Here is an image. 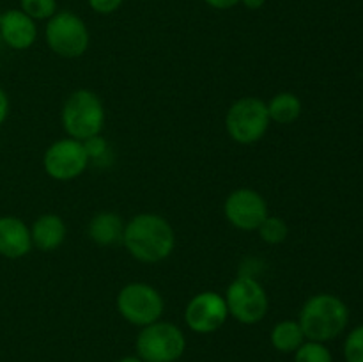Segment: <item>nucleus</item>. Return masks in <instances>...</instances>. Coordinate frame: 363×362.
I'll list each match as a JSON object with an SVG mask.
<instances>
[{"mask_svg": "<svg viewBox=\"0 0 363 362\" xmlns=\"http://www.w3.org/2000/svg\"><path fill=\"white\" fill-rule=\"evenodd\" d=\"M123 243L133 259L140 263H160L176 247V233L167 219L156 213H138L124 224Z\"/></svg>", "mask_w": 363, "mask_h": 362, "instance_id": "1", "label": "nucleus"}, {"mask_svg": "<svg viewBox=\"0 0 363 362\" xmlns=\"http://www.w3.org/2000/svg\"><path fill=\"white\" fill-rule=\"evenodd\" d=\"M350 322V309L339 297L319 293L308 298L300 311L301 330L307 341L328 343L344 332Z\"/></svg>", "mask_w": 363, "mask_h": 362, "instance_id": "2", "label": "nucleus"}, {"mask_svg": "<svg viewBox=\"0 0 363 362\" xmlns=\"http://www.w3.org/2000/svg\"><path fill=\"white\" fill-rule=\"evenodd\" d=\"M106 112L99 96L91 89L71 92L60 110V123L67 137L84 142L94 135H101Z\"/></svg>", "mask_w": 363, "mask_h": 362, "instance_id": "3", "label": "nucleus"}, {"mask_svg": "<svg viewBox=\"0 0 363 362\" xmlns=\"http://www.w3.org/2000/svg\"><path fill=\"white\" fill-rule=\"evenodd\" d=\"M135 350L142 362H177L186 350V337L176 323L158 319L142 327Z\"/></svg>", "mask_w": 363, "mask_h": 362, "instance_id": "4", "label": "nucleus"}, {"mask_svg": "<svg viewBox=\"0 0 363 362\" xmlns=\"http://www.w3.org/2000/svg\"><path fill=\"white\" fill-rule=\"evenodd\" d=\"M268 105L257 96H243L229 106L225 114V130L234 142L250 146L264 138L269 128Z\"/></svg>", "mask_w": 363, "mask_h": 362, "instance_id": "5", "label": "nucleus"}, {"mask_svg": "<svg viewBox=\"0 0 363 362\" xmlns=\"http://www.w3.org/2000/svg\"><path fill=\"white\" fill-rule=\"evenodd\" d=\"M48 48L62 59H78L91 45V34L85 21L73 11H57L45 28Z\"/></svg>", "mask_w": 363, "mask_h": 362, "instance_id": "6", "label": "nucleus"}, {"mask_svg": "<svg viewBox=\"0 0 363 362\" xmlns=\"http://www.w3.org/2000/svg\"><path fill=\"white\" fill-rule=\"evenodd\" d=\"M223 298L229 316L243 325H255L268 314L269 300L264 286L252 275H238L229 284Z\"/></svg>", "mask_w": 363, "mask_h": 362, "instance_id": "7", "label": "nucleus"}, {"mask_svg": "<svg viewBox=\"0 0 363 362\" xmlns=\"http://www.w3.org/2000/svg\"><path fill=\"white\" fill-rule=\"evenodd\" d=\"M116 305L119 314L135 327H147L162 319L165 300L151 284L130 283L117 293Z\"/></svg>", "mask_w": 363, "mask_h": 362, "instance_id": "8", "label": "nucleus"}, {"mask_svg": "<svg viewBox=\"0 0 363 362\" xmlns=\"http://www.w3.org/2000/svg\"><path fill=\"white\" fill-rule=\"evenodd\" d=\"M89 156L85 153L84 142L74 138H59L43 155L45 172L55 181H71L85 172L89 167Z\"/></svg>", "mask_w": 363, "mask_h": 362, "instance_id": "9", "label": "nucleus"}, {"mask_svg": "<svg viewBox=\"0 0 363 362\" xmlns=\"http://www.w3.org/2000/svg\"><path fill=\"white\" fill-rule=\"evenodd\" d=\"M229 318L225 298L218 291H201L184 309V323L195 334H213Z\"/></svg>", "mask_w": 363, "mask_h": 362, "instance_id": "10", "label": "nucleus"}, {"mask_svg": "<svg viewBox=\"0 0 363 362\" xmlns=\"http://www.w3.org/2000/svg\"><path fill=\"white\" fill-rule=\"evenodd\" d=\"M223 213L230 226L241 231H257L269 215L266 199L252 188H236L230 192L223 202Z\"/></svg>", "mask_w": 363, "mask_h": 362, "instance_id": "11", "label": "nucleus"}, {"mask_svg": "<svg viewBox=\"0 0 363 362\" xmlns=\"http://www.w3.org/2000/svg\"><path fill=\"white\" fill-rule=\"evenodd\" d=\"M0 35L13 50H27L38 39V25L21 9H9L2 13Z\"/></svg>", "mask_w": 363, "mask_h": 362, "instance_id": "12", "label": "nucleus"}, {"mask_svg": "<svg viewBox=\"0 0 363 362\" xmlns=\"http://www.w3.org/2000/svg\"><path fill=\"white\" fill-rule=\"evenodd\" d=\"M30 227L18 216H0V256L20 259L30 252Z\"/></svg>", "mask_w": 363, "mask_h": 362, "instance_id": "13", "label": "nucleus"}, {"mask_svg": "<svg viewBox=\"0 0 363 362\" xmlns=\"http://www.w3.org/2000/svg\"><path fill=\"white\" fill-rule=\"evenodd\" d=\"M32 245L41 252H53L64 243L67 236V226L62 216L55 213H45L34 220L30 227Z\"/></svg>", "mask_w": 363, "mask_h": 362, "instance_id": "14", "label": "nucleus"}, {"mask_svg": "<svg viewBox=\"0 0 363 362\" xmlns=\"http://www.w3.org/2000/svg\"><path fill=\"white\" fill-rule=\"evenodd\" d=\"M87 234L99 247H110L123 241L124 220L113 212H99L91 219Z\"/></svg>", "mask_w": 363, "mask_h": 362, "instance_id": "15", "label": "nucleus"}, {"mask_svg": "<svg viewBox=\"0 0 363 362\" xmlns=\"http://www.w3.org/2000/svg\"><path fill=\"white\" fill-rule=\"evenodd\" d=\"M269 341L280 353H294L307 339L298 319H282L272 329Z\"/></svg>", "mask_w": 363, "mask_h": 362, "instance_id": "16", "label": "nucleus"}, {"mask_svg": "<svg viewBox=\"0 0 363 362\" xmlns=\"http://www.w3.org/2000/svg\"><path fill=\"white\" fill-rule=\"evenodd\" d=\"M269 121L277 124H293L301 116V99L294 92H279L268 103Z\"/></svg>", "mask_w": 363, "mask_h": 362, "instance_id": "17", "label": "nucleus"}, {"mask_svg": "<svg viewBox=\"0 0 363 362\" xmlns=\"http://www.w3.org/2000/svg\"><path fill=\"white\" fill-rule=\"evenodd\" d=\"M259 236H261L262 241L269 245H280L287 240V234H289V227H287V222L280 216H266L264 222L259 226L257 229Z\"/></svg>", "mask_w": 363, "mask_h": 362, "instance_id": "18", "label": "nucleus"}, {"mask_svg": "<svg viewBox=\"0 0 363 362\" xmlns=\"http://www.w3.org/2000/svg\"><path fill=\"white\" fill-rule=\"evenodd\" d=\"M294 362H333V355L325 343L305 341L294 351Z\"/></svg>", "mask_w": 363, "mask_h": 362, "instance_id": "19", "label": "nucleus"}, {"mask_svg": "<svg viewBox=\"0 0 363 362\" xmlns=\"http://www.w3.org/2000/svg\"><path fill=\"white\" fill-rule=\"evenodd\" d=\"M20 9L34 21H48L57 13V0H20Z\"/></svg>", "mask_w": 363, "mask_h": 362, "instance_id": "20", "label": "nucleus"}, {"mask_svg": "<svg viewBox=\"0 0 363 362\" xmlns=\"http://www.w3.org/2000/svg\"><path fill=\"white\" fill-rule=\"evenodd\" d=\"M344 358L346 362H363V325L347 334L344 341Z\"/></svg>", "mask_w": 363, "mask_h": 362, "instance_id": "21", "label": "nucleus"}, {"mask_svg": "<svg viewBox=\"0 0 363 362\" xmlns=\"http://www.w3.org/2000/svg\"><path fill=\"white\" fill-rule=\"evenodd\" d=\"M84 148L89 160H99L108 153V142H106L101 135H94V137L91 138H85Z\"/></svg>", "mask_w": 363, "mask_h": 362, "instance_id": "22", "label": "nucleus"}, {"mask_svg": "<svg viewBox=\"0 0 363 362\" xmlns=\"http://www.w3.org/2000/svg\"><path fill=\"white\" fill-rule=\"evenodd\" d=\"M89 7L98 14H112L121 9L124 0H87Z\"/></svg>", "mask_w": 363, "mask_h": 362, "instance_id": "23", "label": "nucleus"}, {"mask_svg": "<svg viewBox=\"0 0 363 362\" xmlns=\"http://www.w3.org/2000/svg\"><path fill=\"white\" fill-rule=\"evenodd\" d=\"M204 2L216 11H227L236 7L240 4V0H204Z\"/></svg>", "mask_w": 363, "mask_h": 362, "instance_id": "24", "label": "nucleus"}, {"mask_svg": "<svg viewBox=\"0 0 363 362\" xmlns=\"http://www.w3.org/2000/svg\"><path fill=\"white\" fill-rule=\"evenodd\" d=\"M7 116H9V98H7L6 91L0 87V126L6 123Z\"/></svg>", "mask_w": 363, "mask_h": 362, "instance_id": "25", "label": "nucleus"}, {"mask_svg": "<svg viewBox=\"0 0 363 362\" xmlns=\"http://www.w3.org/2000/svg\"><path fill=\"white\" fill-rule=\"evenodd\" d=\"M240 4L250 11H259L262 6H264L266 0H240Z\"/></svg>", "mask_w": 363, "mask_h": 362, "instance_id": "26", "label": "nucleus"}, {"mask_svg": "<svg viewBox=\"0 0 363 362\" xmlns=\"http://www.w3.org/2000/svg\"><path fill=\"white\" fill-rule=\"evenodd\" d=\"M117 362H142V361L137 357V355H128V357L119 358V361H117Z\"/></svg>", "mask_w": 363, "mask_h": 362, "instance_id": "27", "label": "nucleus"}, {"mask_svg": "<svg viewBox=\"0 0 363 362\" xmlns=\"http://www.w3.org/2000/svg\"><path fill=\"white\" fill-rule=\"evenodd\" d=\"M0 20H2V13H0Z\"/></svg>", "mask_w": 363, "mask_h": 362, "instance_id": "28", "label": "nucleus"}]
</instances>
